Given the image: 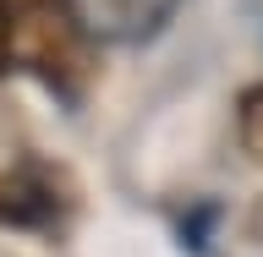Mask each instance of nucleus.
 <instances>
[{
	"mask_svg": "<svg viewBox=\"0 0 263 257\" xmlns=\"http://www.w3.org/2000/svg\"><path fill=\"white\" fill-rule=\"evenodd\" d=\"M214 219H219V203H197L186 219H181V246L192 257H209V241H214Z\"/></svg>",
	"mask_w": 263,
	"mask_h": 257,
	"instance_id": "39448f33",
	"label": "nucleus"
},
{
	"mask_svg": "<svg viewBox=\"0 0 263 257\" xmlns=\"http://www.w3.org/2000/svg\"><path fill=\"white\" fill-rule=\"evenodd\" d=\"M236 126H241V148L263 164V88H247L236 98Z\"/></svg>",
	"mask_w": 263,
	"mask_h": 257,
	"instance_id": "20e7f679",
	"label": "nucleus"
},
{
	"mask_svg": "<svg viewBox=\"0 0 263 257\" xmlns=\"http://www.w3.org/2000/svg\"><path fill=\"white\" fill-rule=\"evenodd\" d=\"M258 235H263V208H258Z\"/></svg>",
	"mask_w": 263,
	"mask_h": 257,
	"instance_id": "0eeeda50",
	"label": "nucleus"
},
{
	"mask_svg": "<svg viewBox=\"0 0 263 257\" xmlns=\"http://www.w3.org/2000/svg\"><path fill=\"white\" fill-rule=\"evenodd\" d=\"M16 28L28 33V44L16 38L28 71L44 82L61 104H77V98H82V82H88V71L77 66V61H82L77 44L88 38V33H82V22L71 16V6H66V0H39L33 16H22Z\"/></svg>",
	"mask_w": 263,
	"mask_h": 257,
	"instance_id": "f257e3e1",
	"label": "nucleus"
},
{
	"mask_svg": "<svg viewBox=\"0 0 263 257\" xmlns=\"http://www.w3.org/2000/svg\"><path fill=\"white\" fill-rule=\"evenodd\" d=\"M0 219L16 230H44L61 219V192H55V181H44L39 170H11V175H0Z\"/></svg>",
	"mask_w": 263,
	"mask_h": 257,
	"instance_id": "7ed1b4c3",
	"label": "nucleus"
},
{
	"mask_svg": "<svg viewBox=\"0 0 263 257\" xmlns=\"http://www.w3.org/2000/svg\"><path fill=\"white\" fill-rule=\"evenodd\" d=\"M66 6L82 22L88 44L137 49V44H154L170 28V16H176L181 0H66Z\"/></svg>",
	"mask_w": 263,
	"mask_h": 257,
	"instance_id": "f03ea898",
	"label": "nucleus"
},
{
	"mask_svg": "<svg viewBox=\"0 0 263 257\" xmlns=\"http://www.w3.org/2000/svg\"><path fill=\"white\" fill-rule=\"evenodd\" d=\"M16 61V11H11V0H0V77L11 71Z\"/></svg>",
	"mask_w": 263,
	"mask_h": 257,
	"instance_id": "423d86ee",
	"label": "nucleus"
}]
</instances>
